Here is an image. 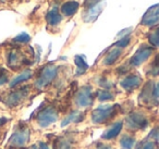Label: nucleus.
<instances>
[{
  "label": "nucleus",
  "instance_id": "obj_1",
  "mask_svg": "<svg viewBox=\"0 0 159 149\" xmlns=\"http://www.w3.org/2000/svg\"><path fill=\"white\" fill-rule=\"evenodd\" d=\"M119 106H100L92 113V121L95 124H102L108 122L118 113Z\"/></svg>",
  "mask_w": 159,
  "mask_h": 149
},
{
  "label": "nucleus",
  "instance_id": "obj_2",
  "mask_svg": "<svg viewBox=\"0 0 159 149\" xmlns=\"http://www.w3.org/2000/svg\"><path fill=\"white\" fill-rule=\"evenodd\" d=\"M57 72L58 68L56 65H52V64L46 65L45 68H43V70L39 73V76H38V79L35 82V86L37 88H39V89L46 87L47 85H49L55 79Z\"/></svg>",
  "mask_w": 159,
  "mask_h": 149
},
{
  "label": "nucleus",
  "instance_id": "obj_3",
  "mask_svg": "<svg viewBox=\"0 0 159 149\" xmlns=\"http://www.w3.org/2000/svg\"><path fill=\"white\" fill-rule=\"evenodd\" d=\"M31 136V132H30L29 127L23 125V126H19V129L12 134V136L9 139V146L14 147V148H19V147H23L30 139Z\"/></svg>",
  "mask_w": 159,
  "mask_h": 149
},
{
  "label": "nucleus",
  "instance_id": "obj_4",
  "mask_svg": "<svg viewBox=\"0 0 159 149\" xmlns=\"http://www.w3.org/2000/svg\"><path fill=\"white\" fill-rule=\"evenodd\" d=\"M58 119V112L53 107H46L37 114V123L39 126L47 127L55 123Z\"/></svg>",
  "mask_w": 159,
  "mask_h": 149
},
{
  "label": "nucleus",
  "instance_id": "obj_5",
  "mask_svg": "<svg viewBox=\"0 0 159 149\" xmlns=\"http://www.w3.org/2000/svg\"><path fill=\"white\" fill-rule=\"evenodd\" d=\"M125 124L131 129H144L148 125V120L144 114L134 112L126 118Z\"/></svg>",
  "mask_w": 159,
  "mask_h": 149
},
{
  "label": "nucleus",
  "instance_id": "obj_6",
  "mask_svg": "<svg viewBox=\"0 0 159 149\" xmlns=\"http://www.w3.org/2000/svg\"><path fill=\"white\" fill-rule=\"evenodd\" d=\"M75 102H76L77 107L80 108H86L92 105V102H93V94H92L91 86H83L77 92L76 97H75Z\"/></svg>",
  "mask_w": 159,
  "mask_h": 149
},
{
  "label": "nucleus",
  "instance_id": "obj_7",
  "mask_svg": "<svg viewBox=\"0 0 159 149\" xmlns=\"http://www.w3.org/2000/svg\"><path fill=\"white\" fill-rule=\"evenodd\" d=\"M152 52V48L150 46H147V45H143L141 46L137 51L134 53L132 58L130 60V64L132 66H139L141 65L143 62H145L148 58L150 57Z\"/></svg>",
  "mask_w": 159,
  "mask_h": 149
},
{
  "label": "nucleus",
  "instance_id": "obj_8",
  "mask_svg": "<svg viewBox=\"0 0 159 149\" xmlns=\"http://www.w3.org/2000/svg\"><path fill=\"white\" fill-rule=\"evenodd\" d=\"M141 23L145 26H154L159 23V3L154 5L145 12Z\"/></svg>",
  "mask_w": 159,
  "mask_h": 149
},
{
  "label": "nucleus",
  "instance_id": "obj_9",
  "mask_svg": "<svg viewBox=\"0 0 159 149\" xmlns=\"http://www.w3.org/2000/svg\"><path fill=\"white\" fill-rule=\"evenodd\" d=\"M26 95H27V88H22V89H19L16 92L10 93L7 96V98H6L5 102L10 108H13L16 106H18L26 97Z\"/></svg>",
  "mask_w": 159,
  "mask_h": 149
},
{
  "label": "nucleus",
  "instance_id": "obj_10",
  "mask_svg": "<svg viewBox=\"0 0 159 149\" xmlns=\"http://www.w3.org/2000/svg\"><path fill=\"white\" fill-rule=\"evenodd\" d=\"M154 83L152 82H148L145 86H144L143 90H142V94L139 95V100L143 103H149L152 105L154 102H157V98L155 97L154 94Z\"/></svg>",
  "mask_w": 159,
  "mask_h": 149
},
{
  "label": "nucleus",
  "instance_id": "obj_11",
  "mask_svg": "<svg viewBox=\"0 0 159 149\" xmlns=\"http://www.w3.org/2000/svg\"><path fill=\"white\" fill-rule=\"evenodd\" d=\"M142 83V79L136 74H131L121 81V86L123 89L131 92V90L137 88Z\"/></svg>",
  "mask_w": 159,
  "mask_h": 149
},
{
  "label": "nucleus",
  "instance_id": "obj_12",
  "mask_svg": "<svg viewBox=\"0 0 159 149\" xmlns=\"http://www.w3.org/2000/svg\"><path fill=\"white\" fill-rule=\"evenodd\" d=\"M102 8H104V1H102L100 3L96 5L95 7H92L89 9H86L84 13V20L85 22H93L97 19V16H99V13L102 12Z\"/></svg>",
  "mask_w": 159,
  "mask_h": 149
},
{
  "label": "nucleus",
  "instance_id": "obj_13",
  "mask_svg": "<svg viewBox=\"0 0 159 149\" xmlns=\"http://www.w3.org/2000/svg\"><path fill=\"white\" fill-rule=\"evenodd\" d=\"M79 7H80V5L76 1H73V0L66 1V2H64L63 5H62L61 12L66 16H71L74 13H76V11L79 10Z\"/></svg>",
  "mask_w": 159,
  "mask_h": 149
},
{
  "label": "nucleus",
  "instance_id": "obj_14",
  "mask_svg": "<svg viewBox=\"0 0 159 149\" xmlns=\"http://www.w3.org/2000/svg\"><path fill=\"white\" fill-rule=\"evenodd\" d=\"M46 21L49 25H51V26H56V25H58L60 22H61L62 16H61V14L58 12L57 8H53V9H51L50 11L47 12Z\"/></svg>",
  "mask_w": 159,
  "mask_h": 149
},
{
  "label": "nucleus",
  "instance_id": "obj_15",
  "mask_svg": "<svg viewBox=\"0 0 159 149\" xmlns=\"http://www.w3.org/2000/svg\"><path fill=\"white\" fill-rule=\"evenodd\" d=\"M122 127H123V124L122 122H117L112 125L109 129H107L104 134H102V137L104 139H112V138L117 137V135H119V133L121 132Z\"/></svg>",
  "mask_w": 159,
  "mask_h": 149
},
{
  "label": "nucleus",
  "instance_id": "obj_16",
  "mask_svg": "<svg viewBox=\"0 0 159 149\" xmlns=\"http://www.w3.org/2000/svg\"><path fill=\"white\" fill-rule=\"evenodd\" d=\"M121 53H122V49L116 47L115 49L109 51V53L106 56V58H105V60H104V64L105 65H112V64L119 59Z\"/></svg>",
  "mask_w": 159,
  "mask_h": 149
},
{
  "label": "nucleus",
  "instance_id": "obj_17",
  "mask_svg": "<svg viewBox=\"0 0 159 149\" xmlns=\"http://www.w3.org/2000/svg\"><path fill=\"white\" fill-rule=\"evenodd\" d=\"M83 113H81L80 111H72L69 115H66V118L61 122V126H66L69 123H79L83 120Z\"/></svg>",
  "mask_w": 159,
  "mask_h": 149
},
{
  "label": "nucleus",
  "instance_id": "obj_18",
  "mask_svg": "<svg viewBox=\"0 0 159 149\" xmlns=\"http://www.w3.org/2000/svg\"><path fill=\"white\" fill-rule=\"evenodd\" d=\"M32 75H33V73H32L31 70H25L24 72H22L20 75H18V76L14 77V79L10 82L9 86H10V87H14V86H16L18 84L23 83V82L30 79L32 77Z\"/></svg>",
  "mask_w": 159,
  "mask_h": 149
},
{
  "label": "nucleus",
  "instance_id": "obj_19",
  "mask_svg": "<svg viewBox=\"0 0 159 149\" xmlns=\"http://www.w3.org/2000/svg\"><path fill=\"white\" fill-rule=\"evenodd\" d=\"M74 62L77 66V74L79 75L85 73V71L89 69V65H87V63L85 62L84 57H82V56H75Z\"/></svg>",
  "mask_w": 159,
  "mask_h": 149
},
{
  "label": "nucleus",
  "instance_id": "obj_20",
  "mask_svg": "<svg viewBox=\"0 0 159 149\" xmlns=\"http://www.w3.org/2000/svg\"><path fill=\"white\" fill-rule=\"evenodd\" d=\"M120 145L122 149H133L135 145V138L130 135H124L120 140Z\"/></svg>",
  "mask_w": 159,
  "mask_h": 149
},
{
  "label": "nucleus",
  "instance_id": "obj_21",
  "mask_svg": "<svg viewBox=\"0 0 159 149\" xmlns=\"http://www.w3.org/2000/svg\"><path fill=\"white\" fill-rule=\"evenodd\" d=\"M53 149H71L70 140L66 139V138H59V139H57V142H55Z\"/></svg>",
  "mask_w": 159,
  "mask_h": 149
},
{
  "label": "nucleus",
  "instance_id": "obj_22",
  "mask_svg": "<svg viewBox=\"0 0 159 149\" xmlns=\"http://www.w3.org/2000/svg\"><path fill=\"white\" fill-rule=\"evenodd\" d=\"M149 74L152 75V76H157L159 75V53L155 57L154 61L150 64V71Z\"/></svg>",
  "mask_w": 159,
  "mask_h": 149
},
{
  "label": "nucleus",
  "instance_id": "obj_23",
  "mask_svg": "<svg viewBox=\"0 0 159 149\" xmlns=\"http://www.w3.org/2000/svg\"><path fill=\"white\" fill-rule=\"evenodd\" d=\"M21 58L20 55H19L16 51H11L9 53V57H8V63H9L10 66H16V64H19Z\"/></svg>",
  "mask_w": 159,
  "mask_h": 149
},
{
  "label": "nucleus",
  "instance_id": "obj_24",
  "mask_svg": "<svg viewBox=\"0 0 159 149\" xmlns=\"http://www.w3.org/2000/svg\"><path fill=\"white\" fill-rule=\"evenodd\" d=\"M97 97L100 101H107V100H112L113 95L108 90H99L97 94Z\"/></svg>",
  "mask_w": 159,
  "mask_h": 149
},
{
  "label": "nucleus",
  "instance_id": "obj_25",
  "mask_svg": "<svg viewBox=\"0 0 159 149\" xmlns=\"http://www.w3.org/2000/svg\"><path fill=\"white\" fill-rule=\"evenodd\" d=\"M148 39H149V43L152 45V46L159 47V29H155V31L149 35Z\"/></svg>",
  "mask_w": 159,
  "mask_h": 149
},
{
  "label": "nucleus",
  "instance_id": "obj_26",
  "mask_svg": "<svg viewBox=\"0 0 159 149\" xmlns=\"http://www.w3.org/2000/svg\"><path fill=\"white\" fill-rule=\"evenodd\" d=\"M31 40V36L27 33H21L18 36L13 38V42L16 43H21V44H25V43H29Z\"/></svg>",
  "mask_w": 159,
  "mask_h": 149
},
{
  "label": "nucleus",
  "instance_id": "obj_27",
  "mask_svg": "<svg viewBox=\"0 0 159 149\" xmlns=\"http://www.w3.org/2000/svg\"><path fill=\"white\" fill-rule=\"evenodd\" d=\"M156 148V142L154 140H146V142H142L137 149H155Z\"/></svg>",
  "mask_w": 159,
  "mask_h": 149
},
{
  "label": "nucleus",
  "instance_id": "obj_28",
  "mask_svg": "<svg viewBox=\"0 0 159 149\" xmlns=\"http://www.w3.org/2000/svg\"><path fill=\"white\" fill-rule=\"evenodd\" d=\"M130 40H131V38L129 37V36L123 37L121 40H119L118 43H116V47H118V48H124V47H126L129 44H130Z\"/></svg>",
  "mask_w": 159,
  "mask_h": 149
},
{
  "label": "nucleus",
  "instance_id": "obj_29",
  "mask_svg": "<svg viewBox=\"0 0 159 149\" xmlns=\"http://www.w3.org/2000/svg\"><path fill=\"white\" fill-rule=\"evenodd\" d=\"M7 82H8V76H7V75L3 74V75H1V76H0V86L3 85L5 83H7Z\"/></svg>",
  "mask_w": 159,
  "mask_h": 149
},
{
  "label": "nucleus",
  "instance_id": "obj_30",
  "mask_svg": "<svg viewBox=\"0 0 159 149\" xmlns=\"http://www.w3.org/2000/svg\"><path fill=\"white\" fill-rule=\"evenodd\" d=\"M152 136H154L157 140H159V127H157V129H155L154 131H152Z\"/></svg>",
  "mask_w": 159,
  "mask_h": 149
},
{
  "label": "nucleus",
  "instance_id": "obj_31",
  "mask_svg": "<svg viewBox=\"0 0 159 149\" xmlns=\"http://www.w3.org/2000/svg\"><path fill=\"white\" fill-rule=\"evenodd\" d=\"M38 147H39V149H49L46 142H40L39 144H38Z\"/></svg>",
  "mask_w": 159,
  "mask_h": 149
},
{
  "label": "nucleus",
  "instance_id": "obj_32",
  "mask_svg": "<svg viewBox=\"0 0 159 149\" xmlns=\"http://www.w3.org/2000/svg\"><path fill=\"white\" fill-rule=\"evenodd\" d=\"M7 122H8V119H6V118H0V126H1V125H3V124H6Z\"/></svg>",
  "mask_w": 159,
  "mask_h": 149
},
{
  "label": "nucleus",
  "instance_id": "obj_33",
  "mask_svg": "<svg viewBox=\"0 0 159 149\" xmlns=\"http://www.w3.org/2000/svg\"><path fill=\"white\" fill-rule=\"evenodd\" d=\"M104 149H111L110 147H106V148H104Z\"/></svg>",
  "mask_w": 159,
  "mask_h": 149
}]
</instances>
